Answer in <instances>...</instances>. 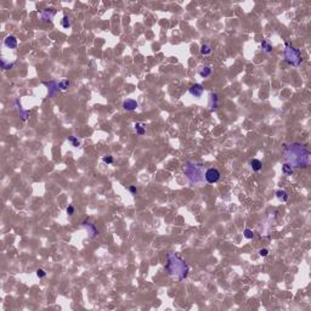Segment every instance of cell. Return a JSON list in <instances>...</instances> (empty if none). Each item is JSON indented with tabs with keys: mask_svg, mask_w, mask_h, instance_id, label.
<instances>
[{
	"mask_svg": "<svg viewBox=\"0 0 311 311\" xmlns=\"http://www.w3.org/2000/svg\"><path fill=\"white\" fill-rule=\"evenodd\" d=\"M284 60L288 65L298 67L301 63V55L300 51L292 46L288 42H286V49H284Z\"/></svg>",
	"mask_w": 311,
	"mask_h": 311,
	"instance_id": "277c9868",
	"label": "cell"
},
{
	"mask_svg": "<svg viewBox=\"0 0 311 311\" xmlns=\"http://www.w3.org/2000/svg\"><path fill=\"white\" fill-rule=\"evenodd\" d=\"M69 80L68 79H62L60 83H59V88L61 89V90H67L68 89V86H69Z\"/></svg>",
	"mask_w": 311,
	"mask_h": 311,
	"instance_id": "ffe728a7",
	"label": "cell"
},
{
	"mask_svg": "<svg viewBox=\"0 0 311 311\" xmlns=\"http://www.w3.org/2000/svg\"><path fill=\"white\" fill-rule=\"evenodd\" d=\"M129 191H130L131 193H136V187H135V186H131V187L129 189Z\"/></svg>",
	"mask_w": 311,
	"mask_h": 311,
	"instance_id": "f546056e",
	"label": "cell"
},
{
	"mask_svg": "<svg viewBox=\"0 0 311 311\" xmlns=\"http://www.w3.org/2000/svg\"><path fill=\"white\" fill-rule=\"evenodd\" d=\"M166 271L168 275L176 278L177 281L185 280L190 272V266L187 263L181 259L177 254L169 253L167 255V263H166Z\"/></svg>",
	"mask_w": 311,
	"mask_h": 311,
	"instance_id": "7a4b0ae2",
	"label": "cell"
},
{
	"mask_svg": "<svg viewBox=\"0 0 311 311\" xmlns=\"http://www.w3.org/2000/svg\"><path fill=\"white\" fill-rule=\"evenodd\" d=\"M61 24H62L63 28H69V27H71V21H69V17H68V16H63Z\"/></svg>",
	"mask_w": 311,
	"mask_h": 311,
	"instance_id": "cb8c5ba5",
	"label": "cell"
},
{
	"mask_svg": "<svg viewBox=\"0 0 311 311\" xmlns=\"http://www.w3.org/2000/svg\"><path fill=\"white\" fill-rule=\"evenodd\" d=\"M1 66H3V68L4 69H10V68H12L13 66H15V63L12 62V63H10V62H6L4 59L1 60Z\"/></svg>",
	"mask_w": 311,
	"mask_h": 311,
	"instance_id": "d4e9b609",
	"label": "cell"
},
{
	"mask_svg": "<svg viewBox=\"0 0 311 311\" xmlns=\"http://www.w3.org/2000/svg\"><path fill=\"white\" fill-rule=\"evenodd\" d=\"M189 93L194 97H200L203 95V86L200 84H194L189 89Z\"/></svg>",
	"mask_w": 311,
	"mask_h": 311,
	"instance_id": "ba28073f",
	"label": "cell"
},
{
	"mask_svg": "<svg viewBox=\"0 0 311 311\" xmlns=\"http://www.w3.org/2000/svg\"><path fill=\"white\" fill-rule=\"evenodd\" d=\"M261 48H263V50L266 52V53H270V52H272V45L267 42V40H263L261 42Z\"/></svg>",
	"mask_w": 311,
	"mask_h": 311,
	"instance_id": "2e32d148",
	"label": "cell"
},
{
	"mask_svg": "<svg viewBox=\"0 0 311 311\" xmlns=\"http://www.w3.org/2000/svg\"><path fill=\"white\" fill-rule=\"evenodd\" d=\"M220 176L221 173L216 168H209L206 170V182H208V184H215L220 180Z\"/></svg>",
	"mask_w": 311,
	"mask_h": 311,
	"instance_id": "5b68a950",
	"label": "cell"
},
{
	"mask_svg": "<svg viewBox=\"0 0 311 311\" xmlns=\"http://www.w3.org/2000/svg\"><path fill=\"white\" fill-rule=\"evenodd\" d=\"M36 276H38L39 278H43V277L46 276V272L43 269H38V270H36Z\"/></svg>",
	"mask_w": 311,
	"mask_h": 311,
	"instance_id": "4316f807",
	"label": "cell"
},
{
	"mask_svg": "<svg viewBox=\"0 0 311 311\" xmlns=\"http://www.w3.org/2000/svg\"><path fill=\"white\" fill-rule=\"evenodd\" d=\"M267 254H269V250L265 249V248L259 250V255H260V257H267Z\"/></svg>",
	"mask_w": 311,
	"mask_h": 311,
	"instance_id": "f1b7e54d",
	"label": "cell"
},
{
	"mask_svg": "<svg viewBox=\"0 0 311 311\" xmlns=\"http://www.w3.org/2000/svg\"><path fill=\"white\" fill-rule=\"evenodd\" d=\"M18 107H20V117H21V119L22 120H27L28 117H29V111H23V109L21 108V105Z\"/></svg>",
	"mask_w": 311,
	"mask_h": 311,
	"instance_id": "7402d4cb",
	"label": "cell"
},
{
	"mask_svg": "<svg viewBox=\"0 0 311 311\" xmlns=\"http://www.w3.org/2000/svg\"><path fill=\"white\" fill-rule=\"evenodd\" d=\"M67 214H68V215H73V214H74V207H73V206H68V207H67Z\"/></svg>",
	"mask_w": 311,
	"mask_h": 311,
	"instance_id": "83f0119b",
	"label": "cell"
},
{
	"mask_svg": "<svg viewBox=\"0 0 311 311\" xmlns=\"http://www.w3.org/2000/svg\"><path fill=\"white\" fill-rule=\"evenodd\" d=\"M250 167L254 171H260L263 169V163L259 159H252L250 160Z\"/></svg>",
	"mask_w": 311,
	"mask_h": 311,
	"instance_id": "7c38bea8",
	"label": "cell"
},
{
	"mask_svg": "<svg viewBox=\"0 0 311 311\" xmlns=\"http://www.w3.org/2000/svg\"><path fill=\"white\" fill-rule=\"evenodd\" d=\"M102 162L106 163V164H112L113 163V157L112 156H105L102 158Z\"/></svg>",
	"mask_w": 311,
	"mask_h": 311,
	"instance_id": "484cf974",
	"label": "cell"
},
{
	"mask_svg": "<svg viewBox=\"0 0 311 311\" xmlns=\"http://www.w3.org/2000/svg\"><path fill=\"white\" fill-rule=\"evenodd\" d=\"M135 130H136V134H137V135H140V136L145 135V129H143V126H142L141 123H136V124H135Z\"/></svg>",
	"mask_w": 311,
	"mask_h": 311,
	"instance_id": "d6986e66",
	"label": "cell"
},
{
	"mask_svg": "<svg viewBox=\"0 0 311 311\" xmlns=\"http://www.w3.org/2000/svg\"><path fill=\"white\" fill-rule=\"evenodd\" d=\"M83 227L88 231L90 238H95V237L97 236V233H99V232H97V229L95 227V225L91 224V223H89L88 220H85V221L83 223Z\"/></svg>",
	"mask_w": 311,
	"mask_h": 311,
	"instance_id": "52a82bcc",
	"label": "cell"
},
{
	"mask_svg": "<svg viewBox=\"0 0 311 311\" xmlns=\"http://www.w3.org/2000/svg\"><path fill=\"white\" fill-rule=\"evenodd\" d=\"M284 160L292 167L306 168L310 166L311 153L304 145L299 142H293L286 146L284 148Z\"/></svg>",
	"mask_w": 311,
	"mask_h": 311,
	"instance_id": "6da1fadb",
	"label": "cell"
},
{
	"mask_svg": "<svg viewBox=\"0 0 311 311\" xmlns=\"http://www.w3.org/2000/svg\"><path fill=\"white\" fill-rule=\"evenodd\" d=\"M4 44L10 49H16L17 48V39L13 35H7L4 39Z\"/></svg>",
	"mask_w": 311,
	"mask_h": 311,
	"instance_id": "30bf717a",
	"label": "cell"
},
{
	"mask_svg": "<svg viewBox=\"0 0 311 311\" xmlns=\"http://www.w3.org/2000/svg\"><path fill=\"white\" fill-rule=\"evenodd\" d=\"M139 107V103L135 101V100H131V99H128L123 102V108L125 111H134Z\"/></svg>",
	"mask_w": 311,
	"mask_h": 311,
	"instance_id": "9c48e42d",
	"label": "cell"
},
{
	"mask_svg": "<svg viewBox=\"0 0 311 311\" xmlns=\"http://www.w3.org/2000/svg\"><path fill=\"white\" fill-rule=\"evenodd\" d=\"M212 74V68L209 67V66H204V67H202L199 69V76L202 77V78H207V77H209Z\"/></svg>",
	"mask_w": 311,
	"mask_h": 311,
	"instance_id": "4fadbf2b",
	"label": "cell"
},
{
	"mask_svg": "<svg viewBox=\"0 0 311 311\" xmlns=\"http://www.w3.org/2000/svg\"><path fill=\"white\" fill-rule=\"evenodd\" d=\"M243 236L246 237L247 240H252L253 237H254V232H253V230H250V229H246V230L243 231Z\"/></svg>",
	"mask_w": 311,
	"mask_h": 311,
	"instance_id": "603a6c76",
	"label": "cell"
},
{
	"mask_svg": "<svg viewBox=\"0 0 311 311\" xmlns=\"http://www.w3.org/2000/svg\"><path fill=\"white\" fill-rule=\"evenodd\" d=\"M282 171H283L284 175H293V173H294L293 167L289 166V164H287V163H284L282 166Z\"/></svg>",
	"mask_w": 311,
	"mask_h": 311,
	"instance_id": "9a60e30c",
	"label": "cell"
},
{
	"mask_svg": "<svg viewBox=\"0 0 311 311\" xmlns=\"http://www.w3.org/2000/svg\"><path fill=\"white\" fill-rule=\"evenodd\" d=\"M212 52V48L209 44H203L200 46V53L202 55H209Z\"/></svg>",
	"mask_w": 311,
	"mask_h": 311,
	"instance_id": "e0dca14e",
	"label": "cell"
},
{
	"mask_svg": "<svg viewBox=\"0 0 311 311\" xmlns=\"http://www.w3.org/2000/svg\"><path fill=\"white\" fill-rule=\"evenodd\" d=\"M182 170H184V174L191 185L199 186L206 182V170L207 169L202 164L192 162V160H187V162H185L184 167H182Z\"/></svg>",
	"mask_w": 311,
	"mask_h": 311,
	"instance_id": "3957f363",
	"label": "cell"
},
{
	"mask_svg": "<svg viewBox=\"0 0 311 311\" xmlns=\"http://www.w3.org/2000/svg\"><path fill=\"white\" fill-rule=\"evenodd\" d=\"M210 107L216 109L217 108V96L216 94H210Z\"/></svg>",
	"mask_w": 311,
	"mask_h": 311,
	"instance_id": "ac0fdd59",
	"label": "cell"
},
{
	"mask_svg": "<svg viewBox=\"0 0 311 311\" xmlns=\"http://www.w3.org/2000/svg\"><path fill=\"white\" fill-rule=\"evenodd\" d=\"M55 15H56V10H55V9H45V10H43L40 12V18L44 22L51 23V21H52V18H53Z\"/></svg>",
	"mask_w": 311,
	"mask_h": 311,
	"instance_id": "8992f818",
	"label": "cell"
},
{
	"mask_svg": "<svg viewBox=\"0 0 311 311\" xmlns=\"http://www.w3.org/2000/svg\"><path fill=\"white\" fill-rule=\"evenodd\" d=\"M276 197L281 200V202H287V200H288V193L286 191H283V190L276 191Z\"/></svg>",
	"mask_w": 311,
	"mask_h": 311,
	"instance_id": "5bb4252c",
	"label": "cell"
},
{
	"mask_svg": "<svg viewBox=\"0 0 311 311\" xmlns=\"http://www.w3.org/2000/svg\"><path fill=\"white\" fill-rule=\"evenodd\" d=\"M68 141L72 143V146H74V147H79V146H80V142H79V140L76 136H69Z\"/></svg>",
	"mask_w": 311,
	"mask_h": 311,
	"instance_id": "44dd1931",
	"label": "cell"
},
{
	"mask_svg": "<svg viewBox=\"0 0 311 311\" xmlns=\"http://www.w3.org/2000/svg\"><path fill=\"white\" fill-rule=\"evenodd\" d=\"M46 85H48V88H49V96L51 97V96H53L55 95V93L60 89L59 88V83H56V82H49V83H45Z\"/></svg>",
	"mask_w": 311,
	"mask_h": 311,
	"instance_id": "8fae6325",
	"label": "cell"
}]
</instances>
